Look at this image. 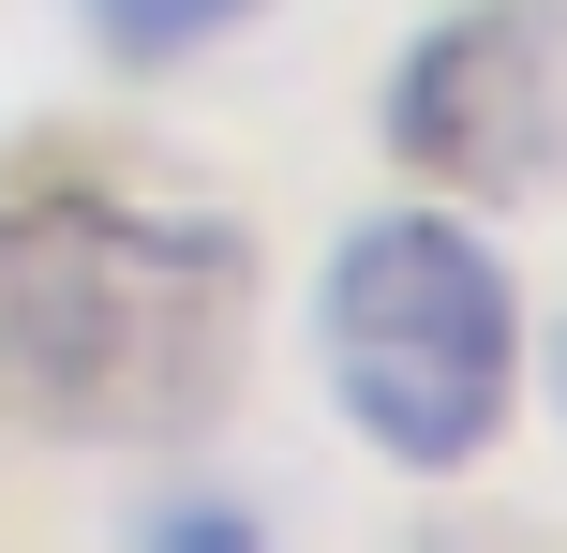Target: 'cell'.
Here are the masks:
<instances>
[{"label": "cell", "instance_id": "obj_1", "mask_svg": "<svg viewBox=\"0 0 567 553\" xmlns=\"http://www.w3.org/2000/svg\"><path fill=\"white\" fill-rule=\"evenodd\" d=\"M255 239L209 209L0 195V419L60 449H150L239 404Z\"/></svg>", "mask_w": 567, "mask_h": 553}, {"label": "cell", "instance_id": "obj_2", "mask_svg": "<svg viewBox=\"0 0 567 553\" xmlns=\"http://www.w3.org/2000/svg\"><path fill=\"white\" fill-rule=\"evenodd\" d=\"M313 359H329V404L359 419V449H389L403 479H463L523 404L508 255L478 225H449V209L343 225L329 285H313Z\"/></svg>", "mask_w": 567, "mask_h": 553}, {"label": "cell", "instance_id": "obj_3", "mask_svg": "<svg viewBox=\"0 0 567 553\" xmlns=\"http://www.w3.org/2000/svg\"><path fill=\"white\" fill-rule=\"evenodd\" d=\"M389 150L449 195L508 209L567 165V16L553 0H463L389 75Z\"/></svg>", "mask_w": 567, "mask_h": 553}, {"label": "cell", "instance_id": "obj_4", "mask_svg": "<svg viewBox=\"0 0 567 553\" xmlns=\"http://www.w3.org/2000/svg\"><path fill=\"white\" fill-rule=\"evenodd\" d=\"M90 30H105L120 60H195V45H225L239 16H255V0H75Z\"/></svg>", "mask_w": 567, "mask_h": 553}, {"label": "cell", "instance_id": "obj_5", "mask_svg": "<svg viewBox=\"0 0 567 553\" xmlns=\"http://www.w3.org/2000/svg\"><path fill=\"white\" fill-rule=\"evenodd\" d=\"M553 419H567V329H553Z\"/></svg>", "mask_w": 567, "mask_h": 553}]
</instances>
